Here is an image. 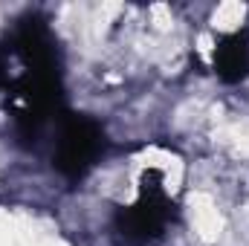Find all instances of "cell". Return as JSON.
Returning <instances> with one entry per match:
<instances>
[{
	"label": "cell",
	"instance_id": "6da1fadb",
	"mask_svg": "<svg viewBox=\"0 0 249 246\" xmlns=\"http://www.w3.org/2000/svg\"><path fill=\"white\" fill-rule=\"evenodd\" d=\"M174 220V200L160 171H145L136 200L116 211V232L127 244H154Z\"/></svg>",
	"mask_w": 249,
	"mask_h": 246
},
{
	"label": "cell",
	"instance_id": "7a4b0ae2",
	"mask_svg": "<svg viewBox=\"0 0 249 246\" xmlns=\"http://www.w3.org/2000/svg\"><path fill=\"white\" fill-rule=\"evenodd\" d=\"M105 154V130L102 124L81 113L58 116L53 162L70 180H81Z\"/></svg>",
	"mask_w": 249,
	"mask_h": 246
},
{
	"label": "cell",
	"instance_id": "3957f363",
	"mask_svg": "<svg viewBox=\"0 0 249 246\" xmlns=\"http://www.w3.org/2000/svg\"><path fill=\"white\" fill-rule=\"evenodd\" d=\"M214 75L223 84H241L249 78V32L238 29L229 35H220L214 44V55H212Z\"/></svg>",
	"mask_w": 249,
	"mask_h": 246
}]
</instances>
